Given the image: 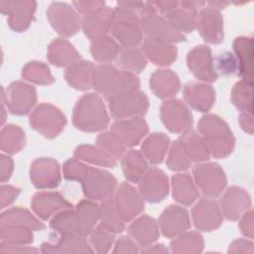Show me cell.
I'll list each match as a JSON object with an SVG mask.
<instances>
[{
    "label": "cell",
    "mask_w": 254,
    "mask_h": 254,
    "mask_svg": "<svg viewBox=\"0 0 254 254\" xmlns=\"http://www.w3.org/2000/svg\"><path fill=\"white\" fill-rule=\"evenodd\" d=\"M63 174L67 181L79 182L84 196L94 201L112 196L117 188V180L111 173L87 166L75 157L64 162Z\"/></svg>",
    "instance_id": "1"
},
{
    "label": "cell",
    "mask_w": 254,
    "mask_h": 254,
    "mask_svg": "<svg viewBox=\"0 0 254 254\" xmlns=\"http://www.w3.org/2000/svg\"><path fill=\"white\" fill-rule=\"evenodd\" d=\"M99 221V204L91 199H82L75 206L56 213L50 227L58 233L88 236Z\"/></svg>",
    "instance_id": "2"
},
{
    "label": "cell",
    "mask_w": 254,
    "mask_h": 254,
    "mask_svg": "<svg viewBox=\"0 0 254 254\" xmlns=\"http://www.w3.org/2000/svg\"><path fill=\"white\" fill-rule=\"evenodd\" d=\"M109 114L100 95L83 94L75 103L72 112V123L82 132L95 133L105 130L109 125Z\"/></svg>",
    "instance_id": "3"
},
{
    "label": "cell",
    "mask_w": 254,
    "mask_h": 254,
    "mask_svg": "<svg viewBox=\"0 0 254 254\" xmlns=\"http://www.w3.org/2000/svg\"><path fill=\"white\" fill-rule=\"evenodd\" d=\"M92 87L106 99L117 94L139 90L140 80L136 74L118 69L110 64H98L94 68Z\"/></svg>",
    "instance_id": "4"
},
{
    "label": "cell",
    "mask_w": 254,
    "mask_h": 254,
    "mask_svg": "<svg viewBox=\"0 0 254 254\" xmlns=\"http://www.w3.org/2000/svg\"><path fill=\"white\" fill-rule=\"evenodd\" d=\"M197 130L214 158H225L233 151L234 136L227 123L217 115H203L197 123Z\"/></svg>",
    "instance_id": "5"
},
{
    "label": "cell",
    "mask_w": 254,
    "mask_h": 254,
    "mask_svg": "<svg viewBox=\"0 0 254 254\" xmlns=\"http://www.w3.org/2000/svg\"><path fill=\"white\" fill-rule=\"evenodd\" d=\"M113 10L111 34L123 48H137L143 42L140 18L136 12L119 5Z\"/></svg>",
    "instance_id": "6"
},
{
    "label": "cell",
    "mask_w": 254,
    "mask_h": 254,
    "mask_svg": "<svg viewBox=\"0 0 254 254\" xmlns=\"http://www.w3.org/2000/svg\"><path fill=\"white\" fill-rule=\"evenodd\" d=\"M108 109L115 120L142 118L149 109V99L140 90L125 92L106 98Z\"/></svg>",
    "instance_id": "7"
},
{
    "label": "cell",
    "mask_w": 254,
    "mask_h": 254,
    "mask_svg": "<svg viewBox=\"0 0 254 254\" xmlns=\"http://www.w3.org/2000/svg\"><path fill=\"white\" fill-rule=\"evenodd\" d=\"M30 126L46 138L52 139L60 135L66 125L64 113L51 103L39 104L30 114Z\"/></svg>",
    "instance_id": "8"
},
{
    "label": "cell",
    "mask_w": 254,
    "mask_h": 254,
    "mask_svg": "<svg viewBox=\"0 0 254 254\" xmlns=\"http://www.w3.org/2000/svg\"><path fill=\"white\" fill-rule=\"evenodd\" d=\"M193 181L200 190L209 197L219 195L227 180L224 171L216 163H201L192 169Z\"/></svg>",
    "instance_id": "9"
},
{
    "label": "cell",
    "mask_w": 254,
    "mask_h": 254,
    "mask_svg": "<svg viewBox=\"0 0 254 254\" xmlns=\"http://www.w3.org/2000/svg\"><path fill=\"white\" fill-rule=\"evenodd\" d=\"M160 116L166 128L172 133L184 134L192 127L191 112L180 99L171 98L164 101L161 105Z\"/></svg>",
    "instance_id": "10"
},
{
    "label": "cell",
    "mask_w": 254,
    "mask_h": 254,
    "mask_svg": "<svg viewBox=\"0 0 254 254\" xmlns=\"http://www.w3.org/2000/svg\"><path fill=\"white\" fill-rule=\"evenodd\" d=\"M47 17L54 30L64 37H71L81 28L78 13L64 2H53L49 6Z\"/></svg>",
    "instance_id": "11"
},
{
    "label": "cell",
    "mask_w": 254,
    "mask_h": 254,
    "mask_svg": "<svg viewBox=\"0 0 254 254\" xmlns=\"http://www.w3.org/2000/svg\"><path fill=\"white\" fill-rule=\"evenodd\" d=\"M140 23L142 32L147 36V38L171 44L186 41V37L178 33L170 25L167 19L158 14L157 11L142 14Z\"/></svg>",
    "instance_id": "12"
},
{
    "label": "cell",
    "mask_w": 254,
    "mask_h": 254,
    "mask_svg": "<svg viewBox=\"0 0 254 254\" xmlns=\"http://www.w3.org/2000/svg\"><path fill=\"white\" fill-rule=\"evenodd\" d=\"M113 199L124 222L133 220L144 211L143 197L129 183H122L116 188Z\"/></svg>",
    "instance_id": "13"
},
{
    "label": "cell",
    "mask_w": 254,
    "mask_h": 254,
    "mask_svg": "<svg viewBox=\"0 0 254 254\" xmlns=\"http://www.w3.org/2000/svg\"><path fill=\"white\" fill-rule=\"evenodd\" d=\"M188 67L193 76L204 82H214L218 78L214 60L208 46L199 45L191 49L187 56Z\"/></svg>",
    "instance_id": "14"
},
{
    "label": "cell",
    "mask_w": 254,
    "mask_h": 254,
    "mask_svg": "<svg viewBox=\"0 0 254 254\" xmlns=\"http://www.w3.org/2000/svg\"><path fill=\"white\" fill-rule=\"evenodd\" d=\"M37 102V91L34 86L24 81L12 82L6 92V100L8 110L18 116L28 114Z\"/></svg>",
    "instance_id": "15"
},
{
    "label": "cell",
    "mask_w": 254,
    "mask_h": 254,
    "mask_svg": "<svg viewBox=\"0 0 254 254\" xmlns=\"http://www.w3.org/2000/svg\"><path fill=\"white\" fill-rule=\"evenodd\" d=\"M30 179L38 190H53L59 187L62 176L59 163L53 158H38L30 168Z\"/></svg>",
    "instance_id": "16"
},
{
    "label": "cell",
    "mask_w": 254,
    "mask_h": 254,
    "mask_svg": "<svg viewBox=\"0 0 254 254\" xmlns=\"http://www.w3.org/2000/svg\"><path fill=\"white\" fill-rule=\"evenodd\" d=\"M139 193L150 203L162 201L169 193V179L164 171L153 167L148 169L138 183Z\"/></svg>",
    "instance_id": "17"
},
{
    "label": "cell",
    "mask_w": 254,
    "mask_h": 254,
    "mask_svg": "<svg viewBox=\"0 0 254 254\" xmlns=\"http://www.w3.org/2000/svg\"><path fill=\"white\" fill-rule=\"evenodd\" d=\"M37 8L35 1H1L0 11L8 16V25L15 32L29 28Z\"/></svg>",
    "instance_id": "18"
},
{
    "label": "cell",
    "mask_w": 254,
    "mask_h": 254,
    "mask_svg": "<svg viewBox=\"0 0 254 254\" xmlns=\"http://www.w3.org/2000/svg\"><path fill=\"white\" fill-rule=\"evenodd\" d=\"M196 29L201 38L209 44L223 42V17L220 11L205 5L197 13Z\"/></svg>",
    "instance_id": "19"
},
{
    "label": "cell",
    "mask_w": 254,
    "mask_h": 254,
    "mask_svg": "<svg viewBox=\"0 0 254 254\" xmlns=\"http://www.w3.org/2000/svg\"><path fill=\"white\" fill-rule=\"evenodd\" d=\"M40 252L45 254H65V253H93V249L85 240L74 234L58 233L51 236L50 241L42 243Z\"/></svg>",
    "instance_id": "20"
},
{
    "label": "cell",
    "mask_w": 254,
    "mask_h": 254,
    "mask_svg": "<svg viewBox=\"0 0 254 254\" xmlns=\"http://www.w3.org/2000/svg\"><path fill=\"white\" fill-rule=\"evenodd\" d=\"M194 226L201 231H212L217 229L222 221L223 215L217 202L212 197H202L191 210Z\"/></svg>",
    "instance_id": "21"
},
{
    "label": "cell",
    "mask_w": 254,
    "mask_h": 254,
    "mask_svg": "<svg viewBox=\"0 0 254 254\" xmlns=\"http://www.w3.org/2000/svg\"><path fill=\"white\" fill-rule=\"evenodd\" d=\"M159 229L167 238H175L190 227V219L186 208L177 205H169L160 215Z\"/></svg>",
    "instance_id": "22"
},
{
    "label": "cell",
    "mask_w": 254,
    "mask_h": 254,
    "mask_svg": "<svg viewBox=\"0 0 254 254\" xmlns=\"http://www.w3.org/2000/svg\"><path fill=\"white\" fill-rule=\"evenodd\" d=\"M31 206L33 211L42 220H48L56 213L73 207V205L58 191L37 192L31 200Z\"/></svg>",
    "instance_id": "23"
},
{
    "label": "cell",
    "mask_w": 254,
    "mask_h": 254,
    "mask_svg": "<svg viewBox=\"0 0 254 254\" xmlns=\"http://www.w3.org/2000/svg\"><path fill=\"white\" fill-rule=\"evenodd\" d=\"M148 124L143 118H129L115 120L110 131L124 144L126 148L138 145L148 133Z\"/></svg>",
    "instance_id": "24"
},
{
    "label": "cell",
    "mask_w": 254,
    "mask_h": 254,
    "mask_svg": "<svg viewBox=\"0 0 254 254\" xmlns=\"http://www.w3.org/2000/svg\"><path fill=\"white\" fill-rule=\"evenodd\" d=\"M251 204L248 192L238 187L228 188L220 198L222 215L228 220H238L244 212L251 208Z\"/></svg>",
    "instance_id": "25"
},
{
    "label": "cell",
    "mask_w": 254,
    "mask_h": 254,
    "mask_svg": "<svg viewBox=\"0 0 254 254\" xmlns=\"http://www.w3.org/2000/svg\"><path fill=\"white\" fill-rule=\"evenodd\" d=\"M114 19V10L103 6L94 12L83 16L81 28L84 35L91 41L106 36L111 30Z\"/></svg>",
    "instance_id": "26"
},
{
    "label": "cell",
    "mask_w": 254,
    "mask_h": 254,
    "mask_svg": "<svg viewBox=\"0 0 254 254\" xmlns=\"http://www.w3.org/2000/svg\"><path fill=\"white\" fill-rule=\"evenodd\" d=\"M184 99L194 110L207 112L214 104L215 91L207 83L190 82L184 87Z\"/></svg>",
    "instance_id": "27"
},
{
    "label": "cell",
    "mask_w": 254,
    "mask_h": 254,
    "mask_svg": "<svg viewBox=\"0 0 254 254\" xmlns=\"http://www.w3.org/2000/svg\"><path fill=\"white\" fill-rule=\"evenodd\" d=\"M129 236L143 249L152 245L160 236L158 222L155 218L144 214L134 220L127 228Z\"/></svg>",
    "instance_id": "28"
},
{
    "label": "cell",
    "mask_w": 254,
    "mask_h": 254,
    "mask_svg": "<svg viewBox=\"0 0 254 254\" xmlns=\"http://www.w3.org/2000/svg\"><path fill=\"white\" fill-rule=\"evenodd\" d=\"M143 53L146 59L160 66L172 64L178 57V50L174 44L150 38L143 41Z\"/></svg>",
    "instance_id": "29"
},
{
    "label": "cell",
    "mask_w": 254,
    "mask_h": 254,
    "mask_svg": "<svg viewBox=\"0 0 254 254\" xmlns=\"http://www.w3.org/2000/svg\"><path fill=\"white\" fill-rule=\"evenodd\" d=\"M181 87L179 76L170 69H158L150 76V88L159 98H171Z\"/></svg>",
    "instance_id": "30"
},
{
    "label": "cell",
    "mask_w": 254,
    "mask_h": 254,
    "mask_svg": "<svg viewBox=\"0 0 254 254\" xmlns=\"http://www.w3.org/2000/svg\"><path fill=\"white\" fill-rule=\"evenodd\" d=\"M48 60L49 62L58 66H69L70 64L80 61L79 53L74 47L64 39H55L48 47Z\"/></svg>",
    "instance_id": "31"
},
{
    "label": "cell",
    "mask_w": 254,
    "mask_h": 254,
    "mask_svg": "<svg viewBox=\"0 0 254 254\" xmlns=\"http://www.w3.org/2000/svg\"><path fill=\"white\" fill-rule=\"evenodd\" d=\"M94 64L87 61H78L66 67L64 78L68 85L77 90H86L92 87Z\"/></svg>",
    "instance_id": "32"
},
{
    "label": "cell",
    "mask_w": 254,
    "mask_h": 254,
    "mask_svg": "<svg viewBox=\"0 0 254 254\" xmlns=\"http://www.w3.org/2000/svg\"><path fill=\"white\" fill-rule=\"evenodd\" d=\"M172 188L174 198L186 206L191 205L199 196L198 189L191 176L188 173L174 175L172 177Z\"/></svg>",
    "instance_id": "33"
},
{
    "label": "cell",
    "mask_w": 254,
    "mask_h": 254,
    "mask_svg": "<svg viewBox=\"0 0 254 254\" xmlns=\"http://www.w3.org/2000/svg\"><path fill=\"white\" fill-rule=\"evenodd\" d=\"M233 50L238 64V75L241 79L252 82L253 39L251 37H237L233 42Z\"/></svg>",
    "instance_id": "34"
},
{
    "label": "cell",
    "mask_w": 254,
    "mask_h": 254,
    "mask_svg": "<svg viewBox=\"0 0 254 254\" xmlns=\"http://www.w3.org/2000/svg\"><path fill=\"white\" fill-rule=\"evenodd\" d=\"M170 146V138L162 132L152 133L141 146V153L153 165L163 162Z\"/></svg>",
    "instance_id": "35"
},
{
    "label": "cell",
    "mask_w": 254,
    "mask_h": 254,
    "mask_svg": "<svg viewBox=\"0 0 254 254\" xmlns=\"http://www.w3.org/2000/svg\"><path fill=\"white\" fill-rule=\"evenodd\" d=\"M121 166L125 179L129 183H139L148 170V164L140 151L130 150L121 158Z\"/></svg>",
    "instance_id": "36"
},
{
    "label": "cell",
    "mask_w": 254,
    "mask_h": 254,
    "mask_svg": "<svg viewBox=\"0 0 254 254\" xmlns=\"http://www.w3.org/2000/svg\"><path fill=\"white\" fill-rule=\"evenodd\" d=\"M180 140L191 162L201 163L209 159V150L203 138L196 131L190 129V131L182 134Z\"/></svg>",
    "instance_id": "37"
},
{
    "label": "cell",
    "mask_w": 254,
    "mask_h": 254,
    "mask_svg": "<svg viewBox=\"0 0 254 254\" xmlns=\"http://www.w3.org/2000/svg\"><path fill=\"white\" fill-rule=\"evenodd\" d=\"M99 224L114 234L125 229V222L115 206L113 195L102 200L99 204Z\"/></svg>",
    "instance_id": "38"
},
{
    "label": "cell",
    "mask_w": 254,
    "mask_h": 254,
    "mask_svg": "<svg viewBox=\"0 0 254 254\" xmlns=\"http://www.w3.org/2000/svg\"><path fill=\"white\" fill-rule=\"evenodd\" d=\"M121 48L118 43L109 36H104L92 41L90 53L93 60L100 64H110L116 60Z\"/></svg>",
    "instance_id": "39"
},
{
    "label": "cell",
    "mask_w": 254,
    "mask_h": 254,
    "mask_svg": "<svg viewBox=\"0 0 254 254\" xmlns=\"http://www.w3.org/2000/svg\"><path fill=\"white\" fill-rule=\"evenodd\" d=\"M26 144V136L23 129L14 124H8L1 129L0 148L7 155L20 152Z\"/></svg>",
    "instance_id": "40"
},
{
    "label": "cell",
    "mask_w": 254,
    "mask_h": 254,
    "mask_svg": "<svg viewBox=\"0 0 254 254\" xmlns=\"http://www.w3.org/2000/svg\"><path fill=\"white\" fill-rule=\"evenodd\" d=\"M203 237L197 231H185L175 237L170 243L171 251L178 254L200 253L203 250Z\"/></svg>",
    "instance_id": "41"
},
{
    "label": "cell",
    "mask_w": 254,
    "mask_h": 254,
    "mask_svg": "<svg viewBox=\"0 0 254 254\" xmlns=\"http://www.w3.org/2000/svg\"><path fill=\"white\" fill-rule=\"evenodd\" d=\"M1 224H19L30 227L33 230L45 229V224L35 217L28 209L16 206L9 208L1 213Z\"/></svg>",
    "instance_id": "42"
},
{
    "label": "cell",
    "mask_w": 254,
    "mask_h": 254,
    "mask_svg": "<svg viewBox=\"0 0 254 254\" xmlns=\"http://www.w3.org/2000/svg\"><path fill=\"white\" fill-rule=\"evenodd\" d=\"M117 65L132 73H140L147 65V59L138 48H123L120 50L116 58Z\"/></svg>",
    "instance_id": "43"
},
{
    "label": "cell",
    "mask_w": 254,
    "mask_h": 254,
    "mask_svg": "<svg viewBox=\"0 0 254 254\" xmlns=\"http://www.w3.org/2000/svg\"><path fill=\"white\" fill-rule=\"evenodd\" d=\"M165 18L178 33L184 35L191 33L196 28L197 12L178 7L177 9L167 13Z\"/></svg>",
    "instance_id": "44"
},
{
    "label": "cell",
    "mask_w": 254,
    "mask_h": 254,
    "mask_svg": "<svg viewBox=\"0 0 254 254\" xmlns=\"http://www.w3.org/2000/svg\"><path fill=\"white\" fill-rule=\"evenodd\" d=\"M74 157L79 161L86 162L92 165L106 167V168H114L116 166L115 160L108 157L104 154L96 145H88L82 144L75 148Z\"/></svg>",
    "instance_id": "45"
},
{
    "label": "cell",
    "mask_w": 254,
    "mask_h": 254,
    "mask_svg": "<svg viewBox=\"0 0 254 254\" xmlns=\"http://www.w3.org/2000/svg\"><path fill=\"white\" fill-rule=\"evenodd\" d=\"M0 238L12 244L28 245L34 241L33 229L19 224H0Z\"/></svg>",
    "instance_id": "46"
},
{
    "label": "cell",
    "mask_w": 254,
    "mask_h": 254,
    "mask_svg": "<svg viewBox=\"0 0 254 254\" xmlns=\"http://www.w3.org/2000/svg\"><path fill=\"white\" fill-rule=\"evenodd\" d=\"M22 77L30 82L40 85H49L55 81L49 66L38 61L29 62L23 66Z\"/></svg>",
    "instance_id": "47"
},
{
    "label": "cell",
    "mask_w": 254,
    "mask_h": 254,
    "mask_svg": "<svg viewBox=\"0 0 254 254\" xmlns=\"http://www.w3.org/2000/svg\"><path fill=\"white\" fill-rule=\"evenodd\" d=\"M96 146L108 157L117 161L123 157L126 151L124 144L110 130L100 133L96 138Z\"/></svg>",
    "instance_id": "48"
},
{
    "label": "cell",
    "mask_w": 254,
    "mask_h": 254,
    "mask_svg": "<svg viewBox=\"0 0 254 254\" xmlns=\"http://www.w3.org/2000/svg\"><path fill=\"white\" fill-rule=\"evenodd\" d=\"M231 101L241 112L252 111V82L239 80L231 91Z\"/></svg>",
    "instance_id": "49"
},
{
    "label": "cell",
    "mask_w": 254,
    "mask_h": 254,
    "mask_svg": "<svg viewBox=\"0 0 254 254\" xmlns=\"http://www.w3.org/2000/svg\"><path fill=\"white\" fill-rule=\"evenodd\" d=\"M191 161L190 160L185 148L180 140H176L170 147V151L167 157L166 164L171 171H186L191 166Z\"/></svg>",
    "instance_id": "50"
},
{
    "label": "cell",
    "mask_w": 254,
    "mask_h": 254,
    "mask_svg": "<svg viewBox=\"0 0 254 254\" xmlns=\"http://www.w3.org/2000/svg\"><path fill=\"white\" fill-rule=\"evenodd\" d=\"M88 236L89 245L91 246L93 251L97 253L109 252L115 241L114 233L108 231L100 224H98Z\"/></svg>",
    "instance_id": "51"
},
{
    "label": "cell",
    "mask_w": 254,
    "mask_h": 254,
    "mask_svg": "<svg viewBox=\"0 0 254 254\" xmlns=\"http://www.w3.org/2000/svg\"><path fill=\"white\" fill-rule=\"evenodd\" d=\"M217 70L222 75H230L238 72V64L236 58L229 52L220 54L216 59ZM216 70V72H217Z\"/></svg>",
    "instance_id": "52"
},
{
    "label": "cell",
    "mask_w": 254,
    "mask_h": 254,
    "mask_svg": "<svg viewBox=\"0 0 254 254\" xmlns=\"http://www.w3.org/2000/svg\"><path fill=\"white\" fill-rule=\"evenodd\" d=\"M113 253H138L139 245L129 236H120L114 245Z\"/></svg>",
    "instance_id": "53"
},
{
    "label": "cell",
    "mask_w": 254,
    "mask_h": 254,
    "mask_svg": "<svg viewBox=\"0 0 254 254\" xmlns=\"http://www.w3.org/2000/svg\"><path fill=\"white\" fill-rule=\"evenodd\" d=\"M21 190L14 186L2 185L0 188V198H1V208H5L12 204L15 199L20 194Z\"/></svg>",
    "instance_id": "54"
},
{
    "label": "cell",
    "mask_w": 254,
    "mask_h": 254,
    "mask_svg": "<svg viewBox=\"0 0 254 254\" xmlns=\"http://www.w3.org/2000/svg\"><path fill=\"white\" fill-rule=\"evenodd\" d=\"M72 5L77 13L85 16L105 6V3L104 1H73Z\"/></svg>",
    "instance_id": "55"
},
{
    "label": "cell",
    "mask_w": 254,
    "mask_h": 254,
    "mask_svg": "<svg viewBox=\"0 0 254 254\" xmlns=\"http://www.w3.org/2000/svg\"><path fill=\"white\" fill-rule=\"evenodd\" d=\"M33 252H40V249L26 246V245H19V244H12L5 241H1L0 243V253L7 254V253H33Z\"/></svg>",
    "instance_id": "56"
},
{
    "label": "cell",
    "mask_w": 254,
    "mask_h": 254,
    "mask_svg": "<svg viewBox=\"0 0 254 254\" xmlns=\"http://www.w3.org/2000/svg\"><path fill=\"white\" fill-rule=\"evenodd\" d=\"M239 228L241 233L247 238H253V210L251 208L242 214L239 222Z\"/></svg>",
    "instance_id": "57"
},
{
    "label": "cell",
    "mask_w": 254,
    "mask_h": 254,
    "mask_svg": "<svg viewBox=\"0 0 254 254\" xmlns=\"http://www.w3.org/2000/svg\"><path fill=\"white\" fill-rule=\"evenodd\" d=\"M0 178H1V183H5L9 181L13 174L14 170V162L12 158L8 155L1 154L0 156Z\"/></svg>",
    "instance_id": "58"
},
{
    "label": "cell",
    "mask_w": 254,
    "mask_h": 254,
    "mask_svg": "<svg viewBox=\"0 0 254 254\" xmlns=\"http://www.w3.org/2000/svg\"><path fill=\"white\" fill-rule=\"evenodd\" d=\"M251 240L247 239H236L234 240L228 248V252L230 253H250L254 252V247Z\"/></svg>",
    "instance_id": "59"
},
{
    "label": "cell",
    "mask_w": 254,
    "mask_h": 254,
    "mask_svg": "<svg viewBox=\"0 0 254 254\" xmlns=\"http://www.w3.org/2000/svg\"><path fill=\"white\" fill-rule=\"evenodd\" d=\"M239 124L241 128L249 133L250 135L253 133V116L252 111H242L238 118Z\"/></svg>",
    "instance_id": "60"
},
{
    "label": "cell",
    "mask_w": 254,
    "mask_h": 254,
    "mask_svg": "<svg viewBox=\"0 0 254 254\" xmlns=\"http://www.w3.org/2000/svg\"><path fill=\"white\" fill-rule=\"evenodd\" d=\"M151 4L154 6L157 12L160 11L165 15L180 6V3L177 1H151Z\"/></svg>",
    "instance_id": "61"
},
{
    "label": "cell",
    "mask_w": 254,
    "mask_h": 254,
    "mask_svg": "<svg viewBox=\"0 0 254 254\" xmlns=\"http://www.w3.org/2000/svg\"><path fill=\"white\" fill-rule=\"evenodd\" d=\"M179 3L181 8H184L192 12H197V9L199 8L201 9L206 5V2L204 1H182Z\"/></svg>",
    "instance_id": "62"
},
{
    "label": "cell",
    "mask_w": 254,
    "mask_h": 254,
    "mask_svg": "<svg viewBox=\"0 0 254 254\" xmlns=\"http://www.w3.org/2000/svg\"><path fill=\"white\" fill-rule=\"evenodd\" d=\"M142 253H168L169 250L164 244H152L141 251Z\"/></svg>",
    "instance_id": "63"
},
{
    "label": "cell",
    "mask_w": 254,
    "mask_h": 254,
    "mask_svg": "<svg viewBox=\"0 0 254 254\" xmlns=\"http://www.w3.org/2000/svg\"><path fill=\"white\" fill-rule=\"evenodd\" d=\"M206 5L208 7H211L215 10L220 11L221 9H224L225 7H227L229 5V2H227V1H208V2H206Z\"/></svg>",
    "instance_id": "64"
}]
</instances>
